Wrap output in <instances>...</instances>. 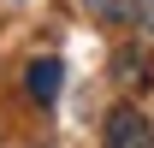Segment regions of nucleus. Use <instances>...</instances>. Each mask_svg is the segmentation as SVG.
Here are the masks:
<instances>
[{
	"instance_id": "f257e3e1",
	"label": "nucleus",
	"mask_w": 154,
	"mask_h": 148,
	"mask_svg": "<svg viewBox=\"0 0 154 148\" xmlns=\"http://www.w3.org/2000/svg\"><path fill=\"white\" fill-rule=\"evenodd\" d=\"M101 136H107L113 148H148V142H154V125H148L136 107H113V113H107V130H101Z\"/></svg>"
},
{
	"instance_id": "f03ea898",
	"label": "nucleus",
	"mask_w": 154,
	"mask_h": 148,
	"mask_svg": "<svg viewBox=\"0 0 154 148\" xmlns=\"http://www.w3.org/2000/svg\"><path fill=\"white\" fill-rule=\"evenodd\" d=\"M59 83H65V65H59V59H36V65L24 71V89H30L36 107H54V101H59Z\"/></svg>"
},
{
	"instance_id": "20e7f679",
	"label": "nucleus",
	"mask_w": 154,
	"mask_h": 148,
	"mask_svg": "<svg viewBox=\"0 0 154 148\" xmlns=\"http://www.w3.org/2000/svg\"><path fill=\"white\" fill-rule=\"evenodd\" d=\"M131 18H136V30L154 42V0H131Z\"/></svg>"
},
{
	"instance_id": "39448f33",
	"label": "nucleus",
	"mask_w": 154,
	"mask_h": 148,
	"mask_svg": "<svg viewBox=\"0 0 154 148\" xmlns=\"http://www.w3.org/2000/svg\"><path fill=\"white\" fill-rule=\"evenodd\" d=\"M89 12H101V18H119V0H83Z\"/></svg>"
},
{
	"instance_id": "7ed1b4c3",
	"label": "nucleus",
	"mask_w": 154,
	"mask_h": 148,
	"mask_svg": "<svg viewBox=\"0 0 154 148\" xmlns=\"http://www.w3.org/2000/svg\"><path fill=\"white\" fill-rule=\"evenodd\" d=\"M119 77H125L131 89H142V83H148V77H142V59H136V54H119Z\"/></svg>"
}]
</instances>
